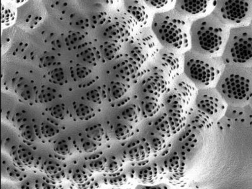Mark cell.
<instances>
[{"instance_id": "15", "label": "cell", "mask_w": 252, "mask_h": 189, "mask_svg": "<svg viewBox=\"0 0 252 189\" xmlns=\"http://www.w3.org/2000/svg\"><path fill=\"white\" fill-rule=\"evenodd\" d=\"M153 154L150 143L145 137H141L130 141L123 152L126 161L140 162L149 158Z\"/></svg>"}, {"instance_id": "44", "label": "cell", "mask_w": 252, "mask_h": 189, "mask_svg": "<svg viewBox=\"0 0 252 189\" xmlns=\"http://www.w3.org/2000/svg\"></svg>"}, {"instance_id": "7", "label": "cell", "mask_w": 252, "mask_h": 189, "mask_svg": "<svg viewBox=\"0 0 252 189\" xmlns=\"http://www.w3.org/2000/svg\"><path fill=\"white\" fill-rule=\"evenodd\" d=\"M213 12L220 21L233 28L247 26L252 18V1L218 0L214 3Z\"/></svg>"}, {"instance_id": "19", "label": "cell", "mask_w": 252, "mask_h": 189, "mask_svg": "<svg viewBox=\"0 0 252 189\" xmlns=\"http://www.w3.org/2000/svg\"><path fill=\"white\" fill-rule=\"evenodd\" d=\"M136 97L137 101H138V105L141 110L143 120L152 118L156 116L163 107L162 98L138 95H136Z\"/></svg>"}, {"instance_id": "24", "label": "cell", "mask_w": 252, "mask_h": 189, "mask_svg": "<svg viewBox=\"0 0 252 189\" xmlns=\"http://www.w3.org/2000/svg\"><path fill=\"white\" fill-rule=\"evenodd\" d=\"M133 85L122 80L115 81L110 84L109 93L114 100H123L132 91Z\"/></svg>"}, {"instance_id": "8", "label": "cell", "mask_w": 252, "mask_h": 189, "mask_svg": "<svg viewBox=\"0 0 252 189\" xmlns=\"http://www.w3.org/2000/svg\"><path fill=\"white\" fill-rule=\"evenodd\" d=\"M162 101L175 136L185 127L190 104L179 90L172 87L162 97Z\"/></svg>"}, {"instance_id": "17", "label": "cell", "mask_w": 252, "mask_h": 189, "mask_svg": "<svg viewBox=\"0 0 252 189\" xmlns=\"http://www.w3.org/2000/svg\"><path fill=\"white\" fill-rule=\"evenodd\" d=\"M102 181L107 189H135L138 185L130 171L126 169L114 174H103Z\"/></svg>"}, {"instance_id": "34", "label": "cell", "mask_w": 252, "mask_h": 189, "mask_svg": "<svg viewBox=\"0 0 252 189\" xmlns=\"http://www.w3.org/2000/svg\"><path fill=\"white\" fill-rule=\"evenodd\" d=\"M94 113V109L86 105L81 104L79 105L77 109H76V114L82 119L91 118Z\"/></svg>"}, {"instance_id": "41", "label": "cell", "mask_w": 252, "mask_h": 189, "mask_svg": "<svg viewBox=\"0 0 252 189\" xmlns=\"http://www.w3.org/2000/svg\"><path fill=\"white\" fill-rule=\"evenodd\" d=\"M2 189H18L17 188V186H16V185H8V184H7V185H5V186H4V187L2 186Z\"/></svg>"}, {"instance_id": "3", "label": "cell", "mask_w": 252, "mask_h": 189, "mask_svg": "<svg viewBox=\"0 0 252 189\" xmlns=\"http://www.w3.org/2000/svg\"><path fill=\"white\" fill-rule=\"evenodd\" d=\"M215 87L228 107H247L252 97V67L225 65Z\"/></svg>"}, {"instance_id": "38", "label": "cell", "mask_w": 252, "mask_h": 189, "mask_svg": "<svg viewBox=\"0 0 252 189\" xmlns=\"http://www.w3.org/2000/svg\"><path fill=\"white\" fill-rule=\"evenodd\" d=\"M15 185L18 189H36L35 181H22Z\"/></svg>"}, {"instance_id": "40", "label": "cell", "mask_w": 252, "mask_h": 189, "mask_svg": "<svg viewBox=\"0 0 252 189\" xmlns=\"http://www.w3.org/2000/svg\"><path fill=\"white\" fill-rule=\"evenodd\" d=\"M55 189H69V184L68 185H66V184H58L57 187Z\"/></svg>"}, {"instance_id": "6", "label": "cell", "mask_w": 252, "mask_h": 189, "mask_svg": "<svg viewBox=\"0 0 252 189\" xmlns=\"http://www.w3.org/2000/svg\"><path fill=\"white\" fill-rule=\"evenodd\" d=\"M162 48L151 26L138 29L129 42L123 45V51L145 66L154 63Z\"/></svg>"}, {"instance_id": "32", "label": "cell", "mask_w": 252, "mask_h": 189, "mask_svg": "<svg viewBox=\"0 0 252 189\" xmlns=\"http://www.w3.org/2000/svg\"><path fill=\"white\" fill-rule=\"evenodd\" d=\"M35 184L36 189H55L59 184L52 181L47 176H44L36 179Z\"/></svg>"}, {"instance_id": "12", "label": "cell", "mask_w": 252, "mask_h": 189, "mask_svg": "<svg viewBox=\"0 0 252 189\" xmlns=\"http://www.w3.org/2000/svg\"><path fill=\"white\" fill-rule=\"evenodd\" d=\"M138 30V25L133 17L124 10L114 18L106 33L111 35L112 40L124 45L129 41Z\"/></svg>"}, {"instance_id": "37", "label": "cell", "mask_w": 252, "mask_h": 189, "mask_svg": "<svg viewBox=\"0 0 252 189\" xmlns=\"http://www.w3.org/2000/svg\"><path fill=\"white\" fill-rule=\"evenodd\" d=\"M167 0H160V1H145L146 5L149 7L151 10L153 9H159L164 7L168 3Z\"/></svg>"}, {"instance_id": "16", "label": "cell", "mask_w": 252, "mask_h": 189, "mask_svg": "<svg viewBox=\"0 0 252 189\" xmlns=\"http://www.w3.org/2000/svg\"><path fill=\"white\" fill-rule=\"evenodd\" d=\"M150 10L145 1H125V10L133 17L138 29L151 26L154 15H152Z\"/></svg>"}, {"instance_id": "31", "label": "cell", "mask_w": 252, "mask_h": 189, "mask_svg": "<svg viewBox=\"0 0 252 189\" xmlns=\"http://www.w3.org/2000/svg\"><path fill=\"white\" fill-rule=\"evenodd\" d=\"M70 189H105V186L102 179H96L92 177L89 181L83 184H75L69 183Z\"/></svg>"}, {"instance_id": "9", "label": "cell", "mask_w": 252, "mask_h": 189, "mask_svg": "<svg viewBox=\"0 0 252 189\" xmlns=\"http://www.w3.org/2000/svg\"><path fill=\"white\" fill-rule=\"evenodd\" d=\"M133 87L136 95L157 98H162L170 89L165 73L154 63L145 65L143 76Z\"/></svg>"}, {"instance_id": "39", "label": "cell", "mask_w": 252, "mask_h": 189, "mask_svg": "<svg viewBox=\"0 0 252 189\" xmlns=\"http://www.w3.org/2000/svg\"><path fill=\"white\" fill-rule=\"evenodd\" d=\"M89 100L94 101V103H98L101 101L102 98V94H100V92L98 91L97 89H93L91 91L89 94Z\"/></svg>"}, {"instance_id": "2", "label": "cell", "mask_w": 252, "mask_h": 189, "mask_svg": "<svg viewBox=\"0 0 252 189\" xmlns=\"http://www.w3.org/2000/svg\"><path fill=\"white\" fill-rule=\"evenodd\" d=\"M230 28L213 11L193 20L190 28V49L202 55L221 56Z\"/></svg>"}, {"instance_id": "11", "label": "cell", "mask_w": 252, "mask_h": 189, "mask_svg": "<svg viewBox=\"0 0 252 189\" xmlns=\"http://www.w3.org/2000/svg\"><path fill=\"white\" fill-rule=\"evenodd\" d=\"M154 64L163 70L171 87L175 78L184 73V53L162 47Z\"/></svg>"}, {"instance_id": "27", "label": "cell", "mask_w": 252, "mask_h": 189, "mask_svg": "<svg viewBox=\"0 0 252 189\" xmlns=\"http://www.w3.org/2000/svg\"><path fill=\"white\" fill-rule=\"evenodd\" d=\"M135 126L125 121L123 123H119L117 125L115 134L117 138L119 140H127L131 138L136 134V129Z\"/></svg>"}, {"instance_id": "22", "label": "cell", "mask_w": 252, "mask_h": 189, "mask_svg": "<svg viewBox=\"0 0 252 189\" xmlns=\"http://www.w3.org/2000/svg\"><path fill=\"white\" fill-rule=\"evenodd\" d=\"M171 87L179 90L186 97L190 105L192 104L197 89L185 74L183 73L175 78Z\"/></svg>"}, {"instance_id": "18", "label": "cell", "mask_w": 252, "mask_h": 189, "mask_svg": "<svg viewBox=\"0 0 252 189\" xmlns=\"http://www.w3.org/2000/svg\"><path fill=\"white\" fill-rule=\"evenodd\" d=\"M209 1H193V0H178L175 3L174 7L177 12L187 17L201 14L206 12Z\"/></svg>"}, {"instance_id": "5", "label": "cell", "mask_w": 252, "mask_h": 189, "mask_svg": "<svg viewBox=\"0 0 252 189\" xmlns=\"http://www.w3.org/2000/svg\"><path fill=\"white\" fill-rule=\"evenodd\" d=\"M224 64L252 67V26L233 27L221 56Z\"/></svg>"}, {"instance_id": "36", "label": "cell", "mask_w": 252, "mask_h": 189, "mask_svg": "<svg viewBox=\"0 0 252 189\" xmlns=\"http://www.w3.org/2000/svg\"><path fill=\"white\" fill-rule=\"evenodd\" d=\"M135 189H173V188L169 184L161 182L153 186H143L138 184Z\"/></svg>"}, {"instance_id": "10", "label": "cell", "mask_w": 252, "mask_h": 189, "mask_svg": "<svg viewBox=\"0 0 252 189\" xmlns=\"http://www.w3.org/2000/svg\"><path fill=\"white\" fill-rule=\"evenodd\" d=\"M191 105L206 114L212 120L215 126L223 118L228 108L216 87L197 89Z\"/></svg>"}, {"instance_id": "20", "label": "cell", "mask_w": 252, "mask_h": 189, "mask_svg": "<svg viewBox=\"0 0 252 189\" xmlns=\"http://www.w3.org/2000/svg\"><path fill=\"white\" fill-rule=\"evenodd\" d=\"M145 120L147 121L146 122L147 129L146 131V136L144 137H146L148 143H150L152 153L156 154V153L160 152L167 147L170 139L155 129L151 118Z\"/></svg>"}, {"instance_id": "43", "label": "cell", "mask_w": 252, "mask_h": 189, "mask_svg": "<svg viewBox=\"0 0 252 189\" xmlns=\"http://www.w3.org/2000/svg\"></svg>"}, {"instance_id": "4", "label": "cell", "mask_w": 252, "mask_h": 189, "mask_svg": "<svg viewBox=\"0 0 252 189\" xmlns=\"http://www.w3.org/2000/svg\"><path fill=\"white\" fill-rule=\"evenodd\" d=\"M184 57V74L197 89L216 87L225 67L220 56L202 55L190 49Z\"/></svg>"}, {"instance_id": "42", "label": "cell", "mask_w": 252, "mask_h": 189, "mask_svg": "<svg viewBox=\"0 0 252 189\" xmlns=\"http://www.w3.org/2000/svg\"><path fill=\"white\" fill-rule=\"evenodd\" d=\"M249 25H251V26H252V20H251V23H250Z\"/></svg>"}, {"instance_id": "28", "label": "cell", "mask_w": 252, "mask_h": 189, "mask_svg": "<svg viewBox=\"0 0 252 189\" xmlns=\"http://www.w3.org/2000/svg\"><path fill=\"white\" fill-rule=\"evenodd\" d=\"M126 160L123 157L112 156L108 157L106 170L103 174H114L123 172L126 169Z\"/></svg>"}, {"instance_id": "26", "label": "cell", "mask_w": 252, "mask_h": 189, "mask_svg": "<svg viewBox=\"0 0 252 189\" xmlns=\"http://www.w3.org/2000/svg\"><path fill=\"white\" fill-rule=\"evenodd\" d=\"M92 173L84 167L76 168L75 169H70L67 172L66 179L70 183L75 184H83L86 183L92 176Z\"/></svg>"}, {"instance_id": "29", "label": "cell", "mask_w": 252, "mask_h": 189, "mask_svg": "<svg viewBox=\"0 0 252 189\" xmlns=\"http://www.w3.org/2000/svg\"><path fill=\"white\" fill-rule=\"evenodd\" d=\"M108 158L105 157H98L92 159L87 164H84L83 167L89 170L92 174L94 173H105L107 166Z\"/></svg>"}, {"instance_id": "23", "label": "cell", "mask_w": 252, "mask_h": 189, "mask_svg": "<svg viewBox=\"0 0 252 189\" xmlns=\"http://www.w3.org/2000/svg\"><path fill=\"white\" fill-rule=\"evenodd\" d=\"M162 166L167 173L186 174V163L177 152H173L172 154L166 157Z\"/></svg>"}, {"instance_id": "1", "label": "cell", "mask_w": 252, "mask_h": 189, "mask_svg": "<svg viewBox=\"0 0 252 189\" xmlns=\"http://www.w3.org/2000/svg\"><path fill=\"white\" fill-rule=\"evenodd\" d=\"M193 20L173 8L155 13L151 28L163 48L184 53L190 49V28Z\"/></svg>"}, {"instance_id": "33", "label": "cell", "mask_w": 252, "mask_h": 189, "mask_svg": "<svg viewBox=\"0 0 252 189\" xmlns=\"http://www.w3.org/2000/svg\"><path fill=\"white\" fill-rule=\"evenodd\" d=\"M88 138L93 139L94 141H100L102 139L104 131L101 126L97 125L90 128L87 132Z\"/></svg>"}, {"instance_id": "21", "label": "cell", "mask_w": 252, "mask_h": 189, "mask_svg": "<svg viewBox=\"0 0 252 189\" xmlns=\"http://www.w3.org/2000/svg\"><path fill=\"white\" fill-rule=\"evenodd\" d=\"M123 106L124 108L121 112V116L124 120L134 125H138L143 121L141 110L134 93L132 94V98Z\"/></svg>"}, {"instance_id": "25", "label": "cell", "mask_w": 252, "mask_h": 189, "mask_svg": "<svg viewBox=\"0 0 252 189\" xmlns=\"http://www.w3.org/2000/svg\"><path fill=\"white\" fill-rule=\"evenodd\" d=\"M123 44L112 40V42H105L101 46L103 57L109 60L119 59L122 54Z\"/></svg>"}, {"instance_id": "35", "label": "cell", "mask_w": 252, "mask_h": 189, "mask_svg": "<svg viewBox=\"0 0 252 189\" xmlns=\"http://www.w3.org/2000/svg\"><path fill=\"white\" fill-rule=\"evenodd\" d=\"M2 12V24L10 23L14 19V12L10 8H5Z\"/></svg>"}, {"instance_id": "13", "label": "cell", "mask_w": 252, "mask_h": 189, "mask_svg": "<svg viewBox=\"0 0 252 189\" xmlns=\"http://www.w3.org/2000/svg\"><path fill=\"white\" fill-rule=\"evenodd\" d=\"M119 59L120 61L116 65L118 77L133 86L138 84L143 76L145 65L143 66L123 50Z\"/></svg>"}, {"instance_id": "14", "label": "cell", "mask_w": 252, "mask_h": 189, "mask_svg": "<svg viewBox=\"0 0 252 189\" xmlns=\"http://www.w3.org/2000/svg\"><path fill=\"white\" fill-rule=\"evenodd\" d=\"M130 171L137 183L143 186L161 183L167 173L163 166L157 163L146 164Z\"/></svg>"}, {"instance_id": "30", "label": "cell", "mask_w": 252, "mask_h": 189, "mask_svg": "<svg viewBox=\"0 0 252 189\" xmlns=\"http://www.w3.org/2000/svg\"><path fill=\"white\" fill-rule=\"evenodd\" d=\"M165 179L167 181L168 184L172 188L177 189H184L189 183V179L186 174L177 175L173 173H166Z\"/></svg>"}]
</instances>
